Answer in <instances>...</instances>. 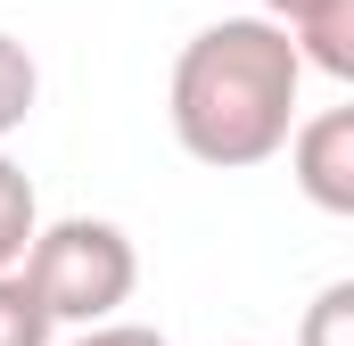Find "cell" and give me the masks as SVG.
Returning a JSON list of instances; mask_svg holds the SVG:
<instances>
[{
  "label": "cell",
  "instance_id": "cell-1",
  "mask_svg": "<svg viewBox=\"0 0 354 346\" xmlns=\"http://www.w3.org/2000/svg\"><path fill=\"white\" fill-rule=\"evenodd\" d=\"M297 83H305V66H297L280 25L223 17V25L189 33L174 58V91H165L174 140L214 173L264 165L297 132Z\"/></svg>",
  "mask_w": 354,
  "mask_h": 346
},
{
  "label": "cell",
  "instance_id": "cell-2",
  "mask_svg": "<svg viewBox=\"0 0 354 346\" xmlns=\"http://www.w3.org/2000/svg\"><path fill=\"white\" fill-rule=\"evenodd\" d=\"M25 289L41 297V313L50 322H115L124 305H132V289H140V256H132V239L115 231V223H99V215H66V223H50V231H33V248H25Z\"/></svg>",
  "mask_w": 354,
  "mask_h": 346
},
{
  "label": "cell",
  "instance_id": "cell-3",
  "mask_svg": "<svg viewBox=\"0 0 354 346\" xmlns=\"http://www.w3.org/2000/svg\"><path fill=\"white\" fill-rule=\"evenodd\" d=\"M288 173L322 215H354V107H322L288 132Z\"/></svg>",
  "mask_w": 354,
  "mask_h": 346
},
{
  "label": "cell",
  "instance_id": "cell-4",
  "mask_svg": "<svg viewBox=\"0 0 354 346\" xmlns=\"http://www.w3.org/2000/svg\"><path fill=\"white\" fill-rule=\"evenodd\" d=\"M288 50H297V66H322L330 83H354V0H322L313 17H297Z\"/></svg>",
  "mask_w": 354,
  "mask_h": 346
},
{
  "label": "cell",
  "instance_id": "cell-5",
  "mask_svg": "<svg viewBox=\"0 0 354 346\" xmlns=\"http://www.w3.org/2000/svg\"><path fill=\"white\" fill-rule=\"evenodd\" d=\"M33 231H41L33 181H25V165H17V157H0V272H17V264H25Z\"/></svg>",
  "mask_w": 354,
  "mask_h": 346
},
{
  "label": "cell",
  "instance_id": "cell-6",
  "mask_svg": "<svg viewBox=\"0 0 354 346\" xmlns=\"http://www.w3.org/2000/svg\"><path fill=\"white\" fill-rule=\"evenodd\" d=\"M33 99H41V66H33V50H25L17 33H0V140L33 116Z\"/></svg>",
  "mask_w": 354,
  "mask_h": 346
},
{
  "label": "cell",
  "instance_id": "cell-7",
  "mask_svg": "<svg viewBox=\"0 0 354 346\" xmlns=\"http://www.w3.org/2000/svg\"><path fill=\"white\" fill-rule=\"evenodd\" d=\"M50 313H41V297L25 289V272H0V346H50Z\"/></svg>",
  "mask_w": 354,
  "mask_h": 346
},
{
  "label": "cell",
  "instance_id": "cell-8",
  "mask_svg": "<svg viewBox=\"0 0 354 346\" xmlns=\"http://www.w3.org/2000/svg\"><path fill=\"white\" fill-rule=\"evenodd\" d=\"M297 346H354V280H330V289L305 305Z\"/></svg>",
  "mask_w": 354,
  "mask_h": 346
},
{
  "label": "cell",
  "instance_id": "cell-9",
  "mask_svg": "<svg viewBox=\"0 0 354 346\" xmlns=\"http://www.w3.org/2000/svg\"><path fill=\"white\" fill-rule=\"evenodd\" d=\"M75 346H165V330H149V322H99Z\"/></svg>",
  "mask_w": 354,
  "mask_h": 346
},
{
  "label": "cell",
  "instance_id": "cell-10",
  "mask_svg": "<svg viewBox=\"0 0 354 346\" xmlns=\"http://www.w3.org/2000/svg\"><path fill=\"white\" fill-rule=\"evenodd\" d=\"M313 8H322V0H264V25L288 33V25H297V17H313Z\"/></svg>",
  "mask_w": 354,
  "mask_h": 346
}]
</instances>
